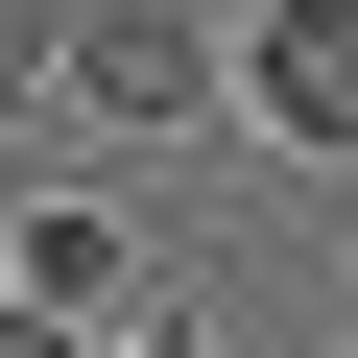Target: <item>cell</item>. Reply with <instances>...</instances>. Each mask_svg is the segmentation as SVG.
I'll return each instance as SVG.
<instances>
[{"mask_svg": "<svg viewBox=\"0 0 358 358\" xmlns=\"http://www.w3.org/2000/svg\"><path fill=\"white\" fill-rule=\"evenodd\" d=\"M48 96H96L120 143H167V120H215V24L192 0H72V72Z\"/></svg>", "mask_w": 358, "mask_h": 358, "instance_id": "6da1fadb", "label": "cell"}, {"mask_svg": "<svg viewBox=\"0 0 358 358\" xmlns=\"http://www.w3.org/2000/svg\"><path fill=\"white\" fill-rule=\"evenodd\" d=\"M239 96L310 143V167H358V0H263V48H239Z\"/></svg>", "mask_w": 358, "mask_h": 358, "instance_id": "7a4b0ae2", "label": "cell"}, {"mask_svg": "<svg viewBox=\"0 0 358 358\" xmlns=\"http://www.w3.org/2000/svg\"><path fill=\"white\" fill-rule=\"evenodd\" d=\"M24 310H72V334H96V358H120V310H143V263H120V239H96V215H48V239H24Z\"/></svg>", "mask_w": 358, "mask_h": 358, "instance_id": "3957f363", "label": "cell"}, {"mask_svg": "<svg viewBox=\"0 0 358 358\" xmlns=\"http://www.w3.org/2000/svg\"><path fill=\"white\" fill-rule=\"evenodd\" d=\"M72 72V0H0V96H48Z\"/></svg>", "mask_w": 358, "mask_h": 358, "instance_id": "277c9868", "label": "cell"}, {"mask_svg": "<svg viewBox=\"0 0 358 358\" xmlns=\"http://www.w3.org/2000/svg\"><path fill=\"white\" fill-rule=\"evenodd\" d=\"M0 358H96V334H72V310H24V287H0Z\"/></svg>", "mask_w": 358, "mask_h": 358, "instance_id": "5b68a950", "label": "cell"}, {"mask_svg": "<svg viewBox=\"0 0 358 358\" xmlns=\"http://www.w3.org/2000/svg\"><path fill=\"white\" fill-rule=\"evenodd\" d=\"M120 358H215V334H120Z\"/></svg>", "mask_w": 358, "mask_h": 358, "instance_id": "8992f818", "label": "cell"}]
</instances>
